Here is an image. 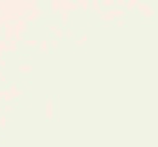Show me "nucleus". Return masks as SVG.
Listing matches in <instances>:
<instances>
[]
</instances>
